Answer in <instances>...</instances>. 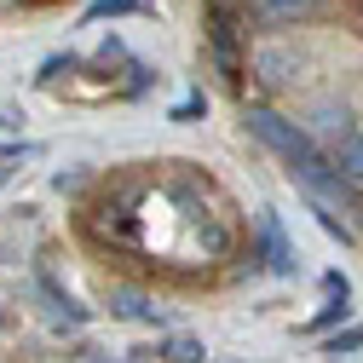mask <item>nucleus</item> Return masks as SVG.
<instances>
[{
    "mask_svg": "<svg viewBox=\"0 0 363 363\" xmlns=\"http://www.w3.org/2000/svg\"><path fill=\"white\" fill-rule=\"evenodd\" d=\"M127 12H150V0H93V6H86V23H99V18H127Z\"/></svg>",
    "mask_w": 363,
    "mask_h": 363,
    "instance_id": "obj_7",
    "label": "nucleus"
},
{
    "mask_svg": "<svg viewBox=\"0 0 363 363\" xmlns=\"http://www.w3.org/2000/svg\"><path fill=\"white\" fill-rule=\"evenodd\" d=\"M116 317H133V323H156V306L145 300V294H133V289H110V300H104Z\"/></svg>",
    "mask_w": 363,
    "mask_h": 363,
    "instance_id": "obj_5",
    "label": "nucleus"
},
{
    "mask_svg": "<svg viewBox=\"0 0 363 363\" xmlns=\"http://www.w3.org/2000/svg\"><path fill=\"white\" fill-rule=\"evenodd\" d=\"M162 352H167V357H173V363H202V357H208V352H202V346H196V340H185V335H173V340H167V346H162Z\"/></svg>",
    "mask_w": 363,
    "mask_h": 363,
    "instance_id": "obj_8",
    "label": "nucleus"
},
{
    "mask_svg": "<svg viewBox=\"0 0 363 363\" xmlns=\"http://www.w3.org/2000/svg\"><path fill=\"white\" fill-rule=\"evenodd\" d=\"M254 237H259V248H265V265L277 271V277H289V271H294V242L283 237V219H277V208H259V219H254Z\"/></svg>",
    "mask_w": 363,
    "mask_h": 363,
    "instance_id": "obj_2",
    "label": "nucleus"
},
{
    "mask_svg": "<svg viewBox=\"0 0 363 363\" xmlns=\"http://www.w3.org/2000/svg\"><path fill=\"white\" fill-rule=\"evenodd\" d=\"M335 173L346 179V185H363V133H346V139H340V162H335Z\"/></svg>",
    "mask_w": 363,
    "mask_h": 363,
    "instance_id": "obj_6",
    "label": "nucleus"
},
{
    "mask_svg": "<svg viewBox=\"0 0 363 363\" xmlns=\"http://www.w3.org/2000/svg\"><path fill=\"white\" fill-rule=\"evenodd\" d=\"M242 127L254 133L265 150H277V156L294 167V179L311 191V202H323V208H329V202H346L352 185L335 173V162L311 145V133H306V127H294L289 116H277L271 104H242Z\"/></svg>",
    "mask_w": 363,
    "mask_h": 363,
    "instance_id": "obj_1",
    "label": "nucleus"
},
{
    "mask_svg": "<svg viewBox=\"0 0 363 363\" xmlns=\"http://www.w3.org/2000/svg\"><path fill=\"white\" fill-rule=\"evenodd\" d=\"M363 346V329H346V335H335L329 340V357H340V352H357Z\"/></svg>",
    "mask_w": 363,
    "mask_h": 363,
    "instance_id": "obj_12",
    "label": "nucleus"
},
{
    "mask_svg": "<svg viewBox=\"0 0 363 363\" xmlns=\"http://www.w3.org/2000/svg\"><path fill=\"white\" fill-rule=\"evenodd\" d=\"M317 219H323V231H329V237L352 242V225H340V213H335V208H323V202H317Z\"/></svg>",
    "mask_w": 363,
    "mask_h": 363,
    "instance_id": "obj_9",
    "label": "nucleus"
},
{
    "mask_svg": "<svg viewBox=\"0 0 363 363\" xmlns=\"http://www.w3.org/2000/svg\"><path fill=\"white\" fill-rule=\"evenodd\" d=\"M340 317H346V300H329L323 311L311 317V329H329V323H340Z\"/></svg>",
    "mask_w": 363,
    "mask_h": 363,
    "instance_id": "obj_11",
    "label": "nucleus"
},
{
    "mask_svg": "<svg viewBox=\"0 0 363 363\" xmlns=\"http://www.w3.org/2000/svg\"><path fill=\"white\" fill-rule=\"evenodd\" d=\"M208 35H213V52L237 69V23H231V12H225V6L208 12Z\"/></svg>",
    "mask_w": 363,
    "mask_h": 363,
    "instance_id": "obj_4",
    "label": "nucleus"
},
{
    "mask_svg": "<svg viewBox=\"0 0 363 363\" xmlns=\"http://www.w3.org/2000/svg\"><path fill=\"white\" fill-rule=\"evenodd\" d=\"M317 0H254V18L259 23H294V18H311Z\"/></svg>",
    "mask_w": 363,
    "mask_h": 363,
    "instance_id": "obj_3",
    "label": "nucleus"
},
{
    "mask_svg": "<svg viewBox=\"0 0 363 363\" xmlns=\"http://www.w3.org/2000/svg\"><path fill=\"white\" fill-rule=\"evenodd\" d=\"M317 121H323V133H340V139H346V110L323 104V110H317Z\"/></svg>",
    "mask_w": 363,
    "mask_h": 363,
    "instance_id": "obj_10",
    "label": "nucleus"
}]
</instances>
